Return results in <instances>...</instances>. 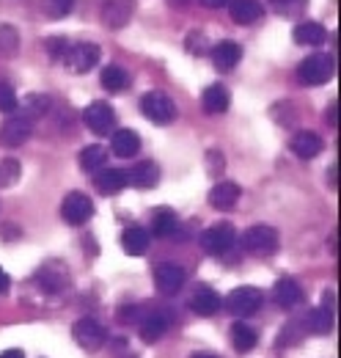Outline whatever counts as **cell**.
I'll use <instances>...</instances> for the list:
<instances>
[{"label":"cell","instance_id":"34","mask_svg":"<svg viewBox=\"0 0 341 358\" xmlns=\"http://www.w3.org/2000/svg\"><path fill=\"white\" fill-rule=\"evenodd\" d=\"M17 108H20V99H17L14 89L8 83H0V110L3 113H14Z\"/></svg>","mask_w":341,"mask_h":358},{"label":"cell","instance_id":"15","mask_svg":"<svg viewBox=\"0 0 341 358\" xmlns=\"http://www.w3.org/2000/svg\"><path fill=\"white\" fill-rule=\"evenodd\" d=\"M289 149L298 155L300 160H314L325 149V143H322L319 135L311 133V130H298V133L292 135V141H289Z\"/></svg>","mask_w":341,"mask_h":358},{"label":"cell","instance_id":"27","mask_svg":"<svg viewBox=\"0 0 341 358\" xmlns=\"http://www.w3.org/2000/svg\"><path fill=\"white\" fill-rule=\"evenodd\" d=\"M102 89H108L110 94H124L129 89V75L124 66H116V64H110V66H105L102 69Z\"/></svg>","mask_w":341,"mask_h":358},{"label":"cell","instance_id":"8","mask_svg":"<svg viewBox=\"0 0 341 358\" xmlns=\"http://www.w3.org/2000/svg\"><path fill=\"white\" fill-rule=\"evenodd\" d=\"M94 215V201L80 193V190H72L66 193L64 204H61V218L66 221L69 226H83L88 218Z\"/></svg>","mask_w":341,"mask_h":358},{"label":"cell","instance_id":"39","mask_svg":"<svg viewBox=\"0 0 341 358\" xmlns=\"http://www.w3.org/2000/svg\"><path fill=\"white\" fill-rule=\"evenodd\" d=\"M207 157H210V171H212V174H223V169H226L223 155H220V152H210Z\"/></svg>","mask_w":341,"mask_h":358},{"label":"cell","instance_id":"17","mask_svg":"<svg viewBox=\"0 0 341 358\" xmlns=\"http://www.w3.org/2000/svg\"><path fill=\"white\" fill-rule=\"evenodd\" d=\"M240 58H242V47L237 42H231V39L217 42L212 50V64L217 72H231L240 64Z\"/></svg>","mask_w":341,"mask_h":358},{"label":"cell","instance_id":"30","mask_svg":"<svg viewBox=\"0 0 341 358\" xmlns=\"http://www.w3.org/2000/svg\"><path fill=\"white\" fill-rule=\"evenodd\" d=\"M105 163H108V149H102V146H85L80 152V169L85 174L105 169Z\"/></svg>","mask_w":341,"mask_h":358},{"label":"cell","instance_id":"6","mask_svg":"<svg viewBox=\"0 0 341 358\" xmlns=\"http://www.w3.org/2000/svg\"><path fill=\"white\" fill-rule=\"evenodd\" d=\"M99 45H91V42H83V45H72L64 55V64L72 75H85L91 72L96 64H99Z\"/></svg>","mask_w":341,"mask_h":358},{"label":"cell","instance_id":"46","mask_svg":"<svg viewBox=\"0 0 341 358\" xmlns=\"http://www.w3.org/2000/svg\"><path fill=\"white\" fill-rule=\"evenodd\" d=\"M193 358H217V356H210V353H196Z\"/></svg>","mask_w":341,"mask_h":358},{"label":"cell","instance_id":"11","mask_svg":"<svg viewBox=\"0 0 341 358\" xmlns=\"http://www.w3.org/2000/svg\"><path fill=\"white\" fill-rule=\"evenodd\" d=\"M184 281H187V273L176 262H163L154 268V284L163 295H176L184 287Z\"/></svg>","mask_w":341,"mask_h":358},{"label":"cell","instance_id":"23","mask_svg":"<svg viewBox=\"0 0 341 358\" xmlns=\"http://www.w3.org/2000/svg\"><path fill=\"white\" fill-rule=\"evenodd\" d=\"M160 182V169H157V163H152V160H143V163H138L132 171H127V185H135V187H140V190H149V187H154Z\"/></svg>","mask_w":341,"mask_h":358},{"label":"cell","instance_id":"3","mask_svg":"<svg viewBox=\"0 0 341 358\" xmlns=\"http://www.w3.org/2000/svg\"><path fill=\"white\" fill-rule=\"evenodd\" d=\"M140 110H143V116H146L149 122H154V124H170V122L176 119V105H173V99L166 96L163 91H149V94H143Z\"/></svg>","mask_w":341,"mask_h":358},{"label":"cell","instance_id":"33","mask_svg":"<svg viewBox=\"0 0 341 358\" xmlns=\"http://www.w3.org/2000/svg\"><path fill=\"white\" fill-rule=\"evenodd\" d=\"M17 45H20V36L14 28L3 25L0 28V55H14L17 52Z\"/></svg>","mask_w":341,"mask_h":358},{"label":"cell","instance_id":"22","mask_svg":"<svg viewBox=\"0 0 341 358\" xmlns=\"http://www.w3.org/2000/svg\"><path fill=\"white\" fill-rule=\"evenodd\" d=\"M149 243H152V237L140 226H127L124 234H122V248H124V254H129V257H143L149 251Z\"/></svg>","mask_w":341,"mask_h":358},{"label":"cell","instance_id":"35","mask_svg":"<svg viewBox=\"0 0 341 358\" xmlns=\"http://www.w3.org/2000/svg\"><path fill=\"white\" fill-rule=\"evenodd\" d=\"M17 179H20V163H17V160H3V163H0V185L8 187V185H14Z\"/></svg>","mask_w":341,"mask_h":358},{"label":"cell","instance_id":"16","mask_svg":"<svg viewBox=\"0 0 341 358\" xmlns=\"http://www.w3.org/2000/svg\"><path fill=\"white\" fill-rule=\"evenodd\" d=\"M190 309L198 317H215L223 309V298L215 292L212 287H198L193 292V298H190Z\"/></svg>","mask_w":341,"mask_h":358},{"label":"cell","instance_id":"41","mask_svg":"<svg viewBox=\"0 0 341 358\" xmlns=\"http://www.w3.org/2000/svg\"><path fill=\"white\" fill-rule=\"evenodd\" d=\"M336 110H339V105H336V102H333V105H331V108H328V124H333V127H336V124H339V113H336Z\"/></svg>","mask_w":341,"mask_h":358},{"label":"cell","instance_id":"7","mask_svg":"<svg viewBox=\"0 0 341 358\" xmlns=\"http://www.w3.org/2000/svg\"><path fill=\"white\" fill-rule=\"evenodd\" d=\"M72 336H75V342H78L83 350L94 353V350H99V348L105 345L108 331H105L96 320H91V317H80V320L72 325Z\"/></svg>","mask_w":341,"mask_h":358},{"label":"cell","instance_id":"26","mask_svg":"<svg viewBox=\"0 0 341 358\" xmlns=\"http://www.w3.org/2000/svg\"><path fill=\"white\" fill-rule=\"evenodd\" d=\"M295 42L303 47H317L322 45L325 39H328V31L319 25V22H300V25H295Z\"/></svg>","mask_w":341,"mask_h":358},{"label":"cell","instance_id":"14","mask_svg":"<svg viewBox=\"0 0 341 358\" xmlns=\"http://www.w3.org/2000/svg\"><path fill=\"white\" fill-rule=\"evenodd\" d=\"M168 325H170L168 314L154 309V312H149L140 320V339H143L146 345H154V342H160V339L166 336Z\"/></svg>","mask_w":341,"mask_h":358},{"label":"cell","instance_id":"40","mask_svg":"<svg viewBox=\"0 0 341 358\" xmlns=\"http://www.w3.org/2000/svg\"><path fill=\"white\" fill-rule=\"evenodd\" d=\"M8 287H11V278H8V273L0 268V295H6L8 292Z\"/></svg>","mask_w":341,"mask_h":358},{"label":"cell","instance_id":"37","mask_svg":"<svg viewBox=\"0 0 341 358\" xmlns=\"http://www.w3.org/2000/svg\"><path fill=\"white\" fill-rule=\"evenodd\" d=\"M44 50L50 52V58H55V61H64V55H66L69 45H66V39H61V36H52V39H47V42H44Z\"/></svg>","mask_w":341,"mask_h":358},{"label":"cell","instance_id":"28","mask_svg":"<svg viewBox=\"0 0 341 358\" xmlns=\"http://www.w3.org/2000/svg\"><path fill=\"white\" fill-rule=\"evenodd\" d=\"M256 342H259V334H256L248 322L240 320V322L231 325V345H234L237 353H248V350H254Z\"/></svg>","mask_w":341,"mask_h":358},{"label":"cell","instance_id":"5","mask_svg":"<svg viewBox=\"0 0 341 358\" xmlns=\"http://www.w3.org/2000/svg\"><path fill=\"white\" fill-rule=\"evenodd\" d=\"M198 243H201V248H204L210 257H223V254H228V251L234 248L237 231H234L231 224H217V226H212V229H207V231H201Z\"/></svg>","mask_w":341,"mask_h":358},{"label":"cell","instance_id":"12","mask_svg":"<svg viewBox=\"0 0 341 358\" xmlns=\"http://www.w3.org/2000/svg\"><path fill=\"white\" fill-rule=\"evenodd\" d=\"M36 281H39V287H42L44 292H50V295L64 292L69 287V270H66L64 262H47L36 273Z\"/></svg>","mask_w":341,"mask_h":358},{"label":"cell","instance_id":"31","mask_svg":"<svg viewBox=\"0 0 341 358\" xmlns=\"http://www.w3.org/2000/svg\"><path fill=\"white\" fill-rule=\"evenodd\" d=\"M305 325H308V331L325 336V334L333 331V312H328V309H322V306H319V309H311L308 317H305Z\"/></svg>","mask_w":341,"mask_h":358},{"label":"cell","instance_id":"20","mask_svg":"<svg viewBox=\"0 0 341 358\" xmlns=\"http://www.w3.org/2000/svg\"><path fill=\"white\" fill-rule=\"evenodd\" d=\"M228 14L240 25H254L264 17V6L259 0H231L228 3Z\"/></svg>","mask_w":341,"mask_h":358},{"label":"cell","instance_id":"4","mask_svg":"<svg viewBox=\"0 0 341 358\" xmlns=\"http://www.w3.org/2000/svg\"><path fill=\"white\" fill-rule=\"evenodd\" d=\"M264 303V292L256 287H237L228 292L226 298V312H231L234 317H251L261 309Z\"/></svg>","mask_w":341,"mask_h":358},{"label":"cell","instance_id":"13","mask_svg":"<svg viewBox=\"0 0 341 358\" xmlns=\"http://www.w3.org/2000/svg\"><path fill=\"white\" fill-rule=\"evenodd\" d=\"M240 199H242V190H240V185H237V182H228V179L217 182L212 190H210V204H212L215 210H220V213H228V210H234Z\"/></svg>","mask_w":341,"mask_h":358},{"label":"cell","instance_id":"10","mask_svg":"<svg viewBox=\"0 0 341 358\" xmlns=\"http://www.w3.org/2000/svg\"><path fill=\"white\" fill-rule=\"evenodd\" d=\"M31 133H34V122L28 116H11L0 127V143L8 149H17L31 138Z\"/></svg>","mask_w":341,"mask_h":358},{"label":"cell","instance_id":"19","mask_svg":"<svg viewBox=\"0 0 341 358\" xmlns=\"http://www.w3.org/2000/svg\"><path fill=\"white\" fill-rule=\"evenodd\" d=\"M273 301L281 306V309H295L303 303V289L295 278H281L275 287H273Z\"/></svg>","mask_w":341,"mask_h":358},{"label":"cell","instance_id":"36","mask_svg":"<svg viewBox=\"0 0 341 358\" xmlns=\"http://www.w3.org/2000/svg\"><path fill=\"white\" fill-rule=\"evenodd\" d=\"M47 108H50V102H47L44 96H28V99H25V113H22V116H28V119L34 122L36 116H42Z\"/></svg>","mask_w":341,"mask_h":358},{"label":"cell","instance_id":"43","mask_svg":"<svg viewBox=\"0 0 341 358\" xmlns=\"http://www.w3.org/2000/svg\"><path fill=\"white\" fill-rule=\"evenodd\" d=\"M226 0H201V6H207V8H220Z\"/></svg>","mask_w":341,"mask_h":358},{"label":"cell","instance_id":"42","mask_svg":"<svg viewBox=\"0 0 341 358\" xmlns=\"http://www.w3.org/2000/svg\"><path fill=\"white\" fill-rule=\"evenodd\" d=\"M333 306H336V295H333V292H325V306H322V309L333 312Z\"/></svg>","mask_w":341,"mask_h":358},{"label":"cell","instance_id":"45","mask_svg":"<svg viewBox=\"0 0 341 358\" xmlns=\"http://www.w3.org/2000/svg\"><path fill=\"white\" fill-rule=\"evenodd\" d=\"M336 171H339V169H336V163H333V166H331V171H328V174H331V185H333V187H336Z\"/></svg>","mask_w":341,"mask_h":358},{"label":"cell","instance_id":"38","mask_svg":"<svg viewBox=\"0 0 341 358\" xmlns=\"http://www.w3.org/2000/svg\"><path fill=\"white\" fill-rule=\"evenodd\" d=\"M207 36L201 34V31H193L190 36H187V52H193V55H204V50H207Z\"/></svg>","mask_w":341,"mask_h":358},{"label":"cell","instance_id":"9","mask_svg":"<svg viewBox=\"0 0 341 358\" xmlns=\"http://www.w3.org/2000/svg\"><path fill=\"white\" fill-rule=\"evenodd\" d=\"M83 124L96 135H110L116 124V113L108 102H91L83 110Z\"/></svg>","mask_w":341,"mask_h":358},{"label":"cell","instance_id":"21","mask_svg":"<svg viewBox=\"0 0 341 358\" xmlns=\"http://www.w3.org/2000/svg\"><path fill=\"white\" fill-rule=\"evenodd\" d=\"M201 105H204V110H207L210 116L226 113V110H228V105H231L228 89H226V86H220V83L207 86V89H204V94H201Z\"/></svg>","mask_w":341,"mask_h":358},{"label":"cell","instance_id":"44","mask_svg":"<svg viewBox=\"0 0 341 358\" xmlns=\"http://www.w3.org/2000/svg\"><path fill=\"white\" fill-rule=\"evenodd\" d=\"M0 358H25L20 350H6V353H0Z\"/></svg>","mask_w":341,"mask_h":358},{"label":"cell","instance_id":"1","mask_svg":"<svg viewBox=\"0 0 341 358\" xmlns=\"http://www.w3.org/2000/svg\"><path fill=\"white\" fill-rule=\"evenodd\" d=\"M333 72H336L333 58L325 52H314L298 66V80L303 86H325L333 78Z\"/></svg>","mask_w":341,"mask_h":358},{"label":"cell","instance_id":"2","mask_svg":"<svg viewBox=\"0 0 341 358\" xmlns=\"http://www.w3.org/2000/svg\"><path fill=\"white\" fill-rule=\"evenodd\" d=\"M278 231L273 226H251L242 231L240 237V245L245 254H254V257H270L278 251Z\"/></svg>","mask_w":341,"mask_h":358},{"label":"cell","instance_id":"32","mask_svg":"<svg viewBox=\"0 0 341 358\" xmlns=\"http://www.w3.org/2000/svg\"><path fill=\"white\" fill-rule=\"evenodd\" d=\"M72 8H75V0H44V14L52 20L66 17Z\"/></svg>","mask_w":341,"mask_h":358},{"label":"cell","instance_id":"29","mask_svg":"<svg viewBox=\"0 0 341 358\" xmlns=\"http://www.w3.org/2000/svg\"><path fill=\"white\" fill-rule=\"evenodd\" d=\"M176 229H179V218L170 207H160V210L152 213V231L157 237H170Z\"/></svg>","mask_w":341,"mask_h":358},{"label":"cell","instance_id":"25","mask_svg":"<svg viewBox=\"0 0 341 358\" xmlns=\"http://www.w3.org/2000/svg\"><path fill=\"white\" fill-rule=\"evenodd\" d=\"M129 20V3L127 0H105L102 6V22L108 28H122Z\"/></svg>","mask_w":341,"mask_h":358},{"label":"cell","instance_id":"18","mask_svg":"<svg viewBox=\"0 0 341 358\" xmlns=\"http://www.w3.org/2000/svg\"><path fill=\"white\" fill-rule=\"evenodd\" d=\"M94 187L102 196H113V193L127 187V171H122V169H99V171H94Z\"/></svg>","mask_w":341,"mask_h":358},{"label":"cell","instance_id":"24","mask_svg":"<svg viewBox=\"0 0 341 358\" xmlns=\"http://www.w3.org/2000/svg\"><path fill=\"white\" fill-rule=\"evenodd\" d=\"M113 135V141H110V149H113V155H119V157H135L138 155V149H140V138L135 130H116Z\"/></svg>","mask_w":341,"mask_h":358}]
</instances>
